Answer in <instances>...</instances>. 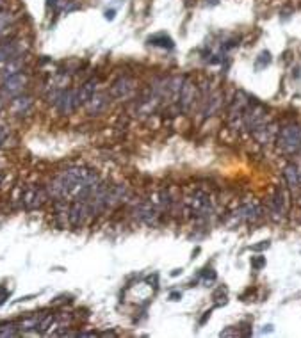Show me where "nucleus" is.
I'll return each instance as SVG.
<instances>
[{"label":"nucleus","instance_id":"nucleus-1","mask_svg":"<svg viewBox=\"0 0 301 338\" xmlns=\"http://www.w3.org/2000/svg\"><path fill=\"white\" fill-rule=\"evenodd\" d=\"M278 146L285 153H300L301 150V126L300 125H287L280 130V134L276 137Z\"/></svg>","mask_w":301,"mask_h":338},{"label":"nucleus","instance_id":"nucleus-2","mask_svg":"<svg viewBox=\"0 0 301 338\" xmlns=\"http://www.w3.org/2000/svg\"><path fill=\"white\" fill-rule=\"evenodd\" d=\"M185 212L189 216L194 217H207L212 212V205H210L209 194L201 191H196L194 194H191L189 198H185Z\"/></svg>","mask_w":301,"mask_h":338},{"label":"nucleus","instance_id":"nucleus-3","mask_svg":"<svg viewBox=\"0 0 301 338\" xmlns=\"http://www.w3.org/2000/svg\"><path fill=\"white\" fill-rule=\"evenodd\" d=\"M27 75L23 73H16V75H11L7 79L2 80V86H0V96L4 100H13L16 96H20L21 93L25 91L27 88Z\"/></svg>","mask_w":301,"mask_h":338},{"label":"nucleus","instance_id":"nucleus-4","mask_svg":"<svg viewBox=\"0 0 301 338\" xmlns=\"http://www.w3.org/2000/svg\"><path fill=\"white\" fill-rule=\"evenodd\" d=\"M132 214H134L136 221L147 226H153L155 223H157V219H159V210H157V207H153L150 201H141V203H138L134 207V210H132Z\"/></svg>","mask_w":301,"mask_h":338},{"label":"nucleus","instance_id":"nucleus-5","mask_svg":"<svg viewBox=\"0 0 301 338\" xmlns=\"http://www.w3.org/2000/svg\"><path fill=\"white\" fill-rule=\"evenodd\" d=\"M243 123L250 132H253L255 128L262 126L266 123V109L262 105H248V109L243 113Z\"/></svg>","mask_w":301,"mask_h":338},{"label":"nucleus","instance_id":"nucleus-6","mask_svg":"<svg viewBox=\"0 0 301 338\" xmlns=\"http://www.w3.org/2000/svg\"><path fill=\"white\" fill-rule=\"evenodd\" d=\"M89 216H91V214H89L88 203L82 200H75L70 205V210H68V223H70L73 228H80Z\"/></svg>","mask_w":301,"mask_h":338},{"label":"nucleus","instance_id":"nucleus-7","mask_svg":"<svg viewBox=\"0 0 301 338\" xmlns=\"http://www.w3.org/2000/svg\"><path fill=\"white\" fill-rule=\"evenodd\" d=\"M48 191L46 189H38V187H30L23 192V196H21V203L25 207L27 210H36L39 209L46 200H48Z\"/></svg>","mask_w":301,"mask_h":338},{"label":"nucleus","instance_id":"nucleus-8","mask_svg":"<svg viewBox=\"0 0 301 338\" xmlns=\"http://www.w3.org/2000/svg\"><path fill=\"white\" fill-rule=\"evenodd\" d=\"M54 107L57 109L61 114H71L79 107V104H77V91H73V89H63Z\"/></svg>","mask_w":301,"mask_h":338},{"label":"nucleus","instance_id":"nucleus-9","mask_svg":"<svg viewBox=\"0 0 301 338\" xmlns=\"http://www.w3.org/2000/svg\"><path fill=\"white\" fill-rule=\"evenodd\" d=\"M198 96V89L196 86L192 82H189V80H185L184 86H182V89H180V95H178V109L180 111H184V113H187L189 109L192 107V104H194V100H196Z\"/></svg>","mask_w":301,"mask_h":338},{"label":"nucleus","instance_id":"nucleus-10","mask_svg":"<svg viewBox=\"0 0 301 338\" xmlns=\"http://www.w3.org/2000/svg\"><path fill=\"white\" fill-rule=\"evenodd\" d=\"M109 100H111V96L107 95V93H95V95L91 96V100L84 105V107H86L89 116H98V114L104 113L105 109H107Z\"/></svg>","mask_w":301,"mask_h":338},{"label":"nucleus","instance_id":"nucleus-11","mask_svg":"<svg viewBox=\"0 0 301 338\" xmlns=\"http://www.w3.org/2000/svg\"><path fill=\"white\" fill-rule=\"evenodd\" d=\"M134 80L129 79V77H122V79H118L116 82L113 84V88H111V96L113 98H118V100H122V98H127L130 96V93L134 91Z\"/></svg>","mask_w":301,"mask_h":338},{"label":"nucleus","instance_id":"nucleus-12","mask_svg":"<svg viewBox=\"0 0 301 338\" xmlns=\"http://www.w3.org/2000/svg\"><path fill=\"white\" fill-rule=\"evenodd\" d=\"M235 221H255L260 217V209L257 207L255 203H248L243 205V207H239L234 214H232Z\"/></svg>","mask_w":301,"mask_h":338},{"label":"nucleus","instance_id":"nucleus-13","mask_svg":"<svg viewBox=\"0 0 301 338\" xmlns=\"http://www.w3.org/2000/svg\"><path fill=\"white\" fill-rule=\"evenodd\" d=\"M250 100L251 98L246 95V93H243V91L235 93V98L230 105V119H234L235 116H239L241 119H243V113L248 109V105L251 104Z\"/></svg>","mask_w":301,"mask_h":338},{"label":"nucleus","instance_id":"nucleus-14","mask_svg":"<svg viewBox=\"0 0 301 338\" xmlns=\"http://www.w3.org/2000/svg\"><path fill=\"white\" fill-rule=\"evenodd\" d=\"M32 105H34V100L30 96L20 95L11 100V111H13V114H16V116H25V114L30 113Z\"/></svg>","mask_w":301,"mask_h":338},{"label":"nucleus","instance_id":"nucleus-15","mask_svg":"<svg viewBox=\"0 0 301 338\" xmlns=\"http://www.w3.org/2000/svg\"><path fill=\"white\" fill-rule=\"evenodd\" d=\"M96 86H98V80L89 79L88 82H84L80 86V89H77V104H79V107L80 105H86L91 100V96L96 93Z\"/></svg>","mask_w":301,"mask_h":338},{"label":"nucleus","instance_id":"nucleus-16","mask_svg":"<svg viewBox=\"0 0 301 338\" xmlns=\"http://www.w3.org/2000/svg\"><path fill=\"white\" fill-rule=\"evenodd\" d=\"M125 198H127L125 185H113V187H109V192H107V210L114 209L116 205L123 203Z\"/></svg>","mask_w":301,"mask_h":338},{"label":"nucleus","instance_id":"nucleus-17","mask_svg":"<svg viewBox=\"0 0 301 338\" xmlns=\"http://www.w3.org/2000/svg\"><path fill=\"white\" fill-rule=\"evenodd\" d=\"M269 209H271V217L275 221H282L285 216V201H284V194L280 192H276L275 196H273L271 203H269Z\"/></svg>","mask_w":301,"mask_h":338},{"label":"nucleus","instance_id":"nucleus-18","mask_svg":"<svg viewBox=\"0 0 301 338\" xmlns=\"http://www.w3.org/2000/svg\"><path fill=\"white\" fill-rule=\"evenodd\" d=\"M251 134H253V137H255L257 141L260 142V144H268V142L271 141L273 137H275L276 126L275 125H268V123H264L262 126H259V128L253 130Z\"/></svg>","mask_w":301,"mask_h":338},{"label":"nucleus","instance_id":"nucleus-19","mask_svg":"<svg viewBox=\"0 0 301 338\" xmlns=\"http://www.w3.org/2000/svg\"><path fill=\"white\" fill-rule=\"evenodd\" d=\"M16 73H23V59L18 57V55L5 63V68L4 71H2V80L11 75H16Z\"/></svg>","mask_w":301,"mask_h":338},{"label":"nucleus","instance_id":"nucleus-20","mask_svg":"<svg viewBox=\"0 0 301 338\" xmlns=\"http://www.w3.org/2000/svg\"><path fill=\"white\" fill-rule=\"evenodd\" d=\"M284 176L285 180H287V184L291 185V187H300L301 180H300V171H298V167L294 166V164H289L287 167L284 169Z\"/></svg>","mask_w":301,"mask_h":338},{"label":"nucleus","instance_id":"nucleus-21","mask_svg":"<svg viewBox=\"0 0 301 338\" xmlns=\"http://www.w3.org/2000/svg\"><path fill=\"white\" fill-rule=\"evenodd\" d=\"M18 55L16 50V43H5V45H0V64H5L7 61H11L13 57Z\"/></svg>","mask_w":301,"mask_h":338},{"label":"nucleus","instance_id":"nucleus-22","mask_svg":"<svg viewBox=\"0 0 301 338\" xmlns=\"http://www.w3.org/2000/svg\"><path fill=\"white\" fill-rule=\"evenodd\" d=\"M43 319V315H32V317L29 319H23V321L20 322V331L21 333H29V331H38V326H39V321Z\"/></svg>","mask_w":301,"mask_h":338},{"label":"nucleus","instance_id":"nucleus-23","mask_svg":"<svg viewBox=\"0 0 301 338\" xmlns=\"http://www.w3.org/2000/svg\"><path fill=\"white\" fill-rule=\"evenodd\" d=\"M221 98H223L221 93H214V95L209 98V102H207L203 114H205V116H212V114L216 113V111H218L219 107H221Z\"/></svg>","mask_w":301,"mask_h":338},{"label":"nucleus","instance_id":"nucleus-24","mask_svg":"<svg viewBox=\"0 0 301 338\" xmlns=\"http://www.w3.org/2000/svg\"><path fill=\"white\" fill-rule=\"evenodd\" d=\"M148 43L153 46H160V48H173V39L166 34H155L148 39Z\"/></svg>","mask_w":301,"mask_h":338},{"label":"nucleus","instance_id":"nucleus-25","mask_svg":"<svg viewBox=\"0 0 301 338\" xmlns=\"http://www.w3.org/2000/svg\"><path fill=\"white\" fill-rule=\"evenodd\" d=\"M13 21H14V14L11 13V11H0V36L2 34L7 32V29L11 25H13Z\"/></svg>","mask_w":301,"mask_h":338},{"label":"nucleus","instance_id":"nucleus-26","mask_svg":"<svg viewBox=\"0 0 301 338\" xmlns=\"http://www.w3.org/2000/svg\"><path fill=\"white\" fill-rule=\"evenodd\" d=\"M18 335H21L20 331V326L18 324H2L0 326V337L2 338H9V337H18Z\"/></svg>","mask_w":301,"mask_h":338},{"label":"nucleus","instance_id":"nucleus-27","mask_svg":"<svg viewBox=\"0 0 301 338\" xmlns=\"http://www.w3.org/2000/svg\"><path fill=\"white\" fill-rule=\"evenodd\" d=\"M55 322V317L54 315H43V319L39 321V326H38V333H48L52 328V324Z\"/></svg>","mask_w":301,"mask_h":338},{"label":"nucleus","instance_id":"nucleus-28","mask_svg":"<svg viewBox=\"0 0 301 338\" xmlns=\"http://www.w3.org/2000/svg\"><path fill=\"white\" fill-rule=\"evenodd\" d=\"M269 63H271V54H269V52H262V54L259 55V59H257L255 68L257 70H262V68L268 66Z\"/></svg>","mask_w":301,"mask_h":338},{"label":"nucleus","instance_id":"nucleus-29","mask_svg":"<svg viewBox=\"0 0 301 338\" xmlns=\"http://www.w3.org/2000/svg\"><path fill=\"white\" fill-rule=\"evenodd\" d=\"M264 265H266V258H264V256H253V258H251V267L257 269V271L262 269Z\"/></svg>","mask_w":301,"mask_h":338},{"label":"nucleus","instance_id":"nucleus-30","mask_svg":"<svg viewBox=\"0 0 301 338\" xmlns=\"http://www.w3.org/2000/svg\"><path fill=\"white\" fill-rule=\"evenodd\" d=\"M7 137H9L7 128H5V125H2V123H0V146H4L5 141H7Z\"/></svg>","mask_w":301,"mask_h":338},{"label":"nucleus","instance_id":"nucleus-31","mask_svg":"<svg viewBox=\"0 0 301 338\" xmlns=\"http://www.w3.org/2000/svg\"><path fill=\"white\" fill-rule=\"evenodd\" d=\"M269 247V242L266 240V242H262V244H257V246H251V249L253 251H262V249H268Z\"/></svg>","mask_w":301,"mask_h":338},{"label":"nucleus","instance_id":"nucleus-32","mask_svg":"<svg viewBox=\"0 0 301 338\" xmlns=\"http://www.w3.org/2000/svg\"><path fill=\"white\" fill-rule=\"evenodd\" d=\"M114 14H116V11H114V9H107V11H105V20H113L114 18Z\"/></svg>","mask_w":301,"mask_h":338},{"label":"nucleus","instance_id":"nucleus-33","mask_svg":"<svg viewBox=\"0 0 301 338\" xmlns=\"http://www.w3.org/2000/svg\"><path fill=\"white\" fill-rule=\"evenodd\" d=\"M180 299H182V294H180V292L169 294V301H180Z\"/></svg>","mask_w":301,"mask_h":338},{"label":"nucleus","instance_id":"nucleus-34","mask_svg":"<svg viewBox=\"0 0 301 338\" xmlns=\"http://www.w3.org/2000/svg\"><path fill=\"white\" fill-rule=\"evenodd\" d=\"M234 335H237V331L228 330V331H223V333H221V337H234Z\"/></svg>","mask_w":301,"mask_h":338},{"label":"nucleus","instance_id":"nucleus-35","mask_svg":"<svg viewBox=\"0 0 301 338\" xmlns=\"http://www.w3.org/2000/svg\"><path fill=\"white\" fill-rule=\"evenodd\" d=\"M104 337H116V333L114 331H105V333H102Z\"/></svg>","mask_w":301,"mask_h":338},{"label":"nucleus","instance_id":"nucleus-36","mask_svg":"<svg viewBox=\"0 0 301 338\" xmlns=\"http://www.w3.org/2000/svg\"><path fill=\"white\" fill-rule=\"evenodd\" d=\"M5 102H7V100H4V98H2V96H0V111H2V109H4Z\"/></svg>","mask_w":301,"mask_h":338},{"label":"nucleus","instance_id":"nucleus-37","mask_svg":"<svg viewBox=\"0 0 301 338\" xmlns=\"http://www.w3.org/2000/svg\"><path fill=\"white\" fill-rule=\"evenodd\" d=\"M4 5H5V0H0V11L4 9Z\"/></svg>","mask_w":301,"mask_h":338},{"label":"nucleus","instance_id":"nucleus-38","mask_svg":"<svg viewBox=\"0 0 301 338\" xmlns=\"http://www.w3.org/2000/svg\"><path fill=\"white\" fill-rule=\"evenodd\" d=\"M0 184H2V175H0Z\"/></svg>","mask_w":301,"mask_h":338},{"label":"nucleus","instance_id":"nucleus-39","mask_svg":"<svg viewBox=\"0 0 301 338\" xmlns=\"http://www.w3.org/2000/svg\"><path fill=\"white\" fill-rule=\"evenodd\" d=\"M300 180H301V173H300Z\"/></svg>","mask_w":301,"mask_h":338},{"label":"nucleus","instance_id":"nucleus-40","mask_svg":"<svg viewBox=\"0 0 301 338\" xmlns=\"http://www.w3.org/2000/svg\"><path fill=\"white\" fill-rule=\"evenodd\" d=\"M300 153H301V150H300Z\"/></svg>","mask_w":301,"mask_h":338}]
</instances>
